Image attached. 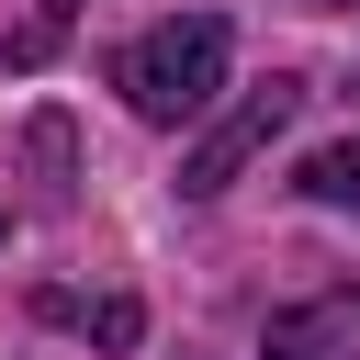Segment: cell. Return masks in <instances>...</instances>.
<instances>
[{"instance_id":"cell-1","label":"cell","mask_w":360,"mask_h":360,"mask_svg":"<svg viewBox=\"0 0 360 360\" xmlns=\"http://www.w3.org/2000/svg\"><path fill=\"white\" fill-rule=\"evenodd\" d=\"M112 90H124L146 124H202L214 90H225V22H214V11H169V22H146V34L112 56Z\"/></svg>"},{"instance_id":"cell-2","label":"cell","mask_w":360,"mask_h":360,"mask_svg":"<svg viewBox=\"0 0 360 360\" xmlns=\"http://www.w3.org/2000/svg\"><path fill=\"white\" fill-rule=\"evenodd\" d=\"M292 112H304V79H281V68H270V79H259V90H248L225 124H202V146L180 158V191H191V202H214V191H225L248 158H270V135H281Z\"/></svg>"},{"instance_id":"cell-3","label":"cell","mask_w":360,"mask_h":360,"mask_svg":"<svg viewBox=\"0 0 360 360\" xmlns=\"http://www.w3.org/2000/svg\"><path fill=\"white\" fill-rule=\"evenodd\" d=\"M259 360H360V281H338V292L270 315V349H259Z\"/></svg>"},{"instance_id":"cell-4","label":"cell","mask_w":360,"mask_h":360,"mask_svg":"<svg viewBox=\"0 0 360 360\" xmlns=\"http://www.w3.org/2000/svg\"><path fill=\"white\" fill-rule=\"evenodd\" d=\"M34 315H56V326H79V338H101V349H135V326H146L135 292H56V281L34 292Z\"/></svg>"},{"instance_id":"cell-5","label":"cell","mask_w":360,"mask_h":360,"mask_svg":"<svg viewBox=\"0 0 360 360\" xmlns=\"http://www.w3.org/2000/svg\"><path fill=\"white\" fill-rule=\"evenodd\" d=\"M68 22H79V0H34V11L11 22V45H0V68H45V56L68 45Z\"/></svg>"},{"instance_id":"cell-6","label":"cell","mask_w":360,"mask_h":360,"mask_svg":"<svg viewBox=\"0 0 360 360\" xmlns=\"http://www.w3.org/2000/svg\"><path fill=\"white\" fill-rule=\"evenodd\" d=\"M304 202H326V214H360V135L304 158Z\"/></svg>"},{"instance_id":"cell-7","label":"cell","mask_w":360,"mask_h":360,"mask_svg":"<svg viewBox=\"0 0 360 360\" xmlns=\"http://www.w3.org/2000/svg\"><path fill=\"white\" fill-rule=\"evenodd\" d=\"M34 169H45V214H56V202H68V124H56V112L34 124Z\"/></svg>"},{"instance_id":"cell-8","label":"cell","mask_w":360,"mask_h":360,"mask_svg":"<svg viewBox=\"0 0 360 360\" xmlns=\"http://www.w3.org/2000/svg\"><path fill=\"white\" fill-rule=\"evenodd\" d=\"M0 236H11V202H0Z\"/></svg>"},{"instance_id":"cell-9","label":"cell","mask_w":360,"mask_h":360,"mask_svg":"<svg viewBox=\"0 0 360 360\" xmlns=\"http://www.w3.org/2000/svg\"><path fill=\"white\" fill-rule=\"evenodd\" d=\"M304 11H338V0H304Z\"/></svg>"}]
</instances>
